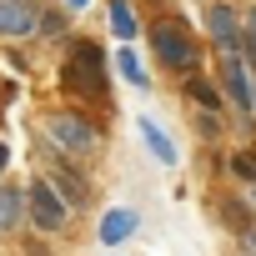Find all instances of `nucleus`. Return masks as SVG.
<instances>
[{
    "label": "nucleus",
    "instance_id": "1",
    "mask_svg": "<svg viewBox=\"0 0 256 256\" xmlns=\"http://www.w3.org/2000/svg\"><path fill=\"white\" fill-rule=\"evenodd\" d=\"M60 90L76 96V100L110 106V60H106L100 40H90V36H76L70 40L66 66H60Z\"/></svg>",
    "mask_w": 256,
    "mask_h": 256
},
{
    "label": "nucleus",
    "instance_id": "2",
    "mask_svg": "<svg viewBox=\"0 0 256 256\" xmlns=\"http://www.w3.org/2000/svg\"><path fill=\"white\" fill-rule=\"evenodd\" d=\"M146 40H151V60H156L161 70H171V76L201 70V46H196V36H191L181 20H161V26H151Z\"/></svg>",
    "mask_w": 256,
    "mask_h": 256
},
{
    "label": "nucleus",
    "instance_id": "3",
    "mask_svg": "<svg viewBox=\"0 0 256 256\" xmlns=\"http://www.w3.org/2000/svg\"><path fill=\"white\" fill-rule=\"evenodd\" d=\"M46 141L76 161H90L100 151V131H96V120H86L80 110H50L46 116Z\"/></svg>",
    "mask_w": 256,
    "mask_h": 256
},
{
    "label": "nucleus",
    "instance_id": "4",
    "mask_svg": "<svg viewBox=\"0 0 256 256\" xmlns=\"http://www.w3.org/2000/svg\"><path fill=\"white\" fill-rule=\"evenodd\" d=\"M26 221L36 231H46V236H60L70 226V206L50 186V176H30V186H26Z\"/></svg>",
    "mask_w": 256,
    "mask_h": 256
},
{
    "label": "nucleus",
    "instance_id": "5",
    "mask_svg": "<svg viewBox=\"0 0 256 256\" xmlns=\"http://www.w3.org/2000/svg\"><path fill=\"white\" fill-rule=\"evenodd\" d=\"M40 151H46V161H50V186L66 196V206H90V181H86V171L76 166V156H66V151H56L50 141H40Z\"/></svg>",
    "mask_w": 256,
    "mask_h": 256
},
{
    "label": "nucleus",
    "instance_id": "6",
    "mask_svg": "<svg viewBox=\"0 0 256 256\" xmlns=\"http://www.w3.org/2000/svg\"><path fill=\"white\" fill-rule=\"evenodd\" d=\"M206 36H211V46L221 50V56H241L246 50V26H241V16H236V6H206Z\"/></svg>",
    "mask_w": 256,
    "mask_h": 256
},
{
    "label": "nucleus",
    "instance_id": "7",
    "mask_svg": "<svg viewBox=\"0 0 256 256\" xmlns=\"http://www.w3.org/2000/svg\"><path fill=\"white\" fill-rule=\"evenodd\" d=\"M216 86H221L226 106H236V116H251V86H256V70H251L241 56H226V60H221Z\"/></svg>",
    "mask_w": 256,
    "mask_h": 256
},
{
    "label": "nucleus",
    "instance_id": "8",
    "mask_svg": "<svg viewBox=\"0 0 256 256\" xmlns=\"http://www.w3.org/2000/svg\"><path fill=\"white\" fill-rule=\"evenodd\" d=\"M40 26V10L30 0H0V40H30Z\"/></svg>",
    "mask_w": 256,
    "mask_h": 256
},
{
    "label": "nucleus",
    "instance_id": "9",
    "mask_svg": "<svg viewBox=\"0 0 256 256\" xmlns=\"http://www.w3.org/2000/svg\"><path fill=\"white\" fill-rule=\"evenodd\" d=\"M181 100H191V110H226V96H221V86L216 80H206V76H196V70H186L181 76Z\"/></svg>",
    "mask_w": 256,
    "mask_h": 256
},
{
    "label": "nucleus",
    "instance_id": "10",
    "mask_svg": "<svg viewBox=\"0 0 256 256\" xmlns=\"http://www.w3.org/2000/svg\"><path fill=\"white\" fill-rule=\"evenodd\" d=\"M136 131H141L146 151H151V156H156L166 171H171V166H181V146L166 136V126H156V116H141V120H136Z\"/></svg>",
    "mask_w": 256,
    "mask_h": 256
},
{
    "label": "nucleus",
    "instance_id": "11",
    "mask_svg": "<svg viewBox=\"0 0 256 256\" xmlns=\"http://www.w3.org/2000/svg\"><path fill=\"white\" fill-rule=\"evenodd\" d=\"M136 226H141V216L131 211V206H110L106 216H100V246H120V241H131L136 236Z\"/></svg>",
    "mask_w": 256,
    "mask_h": 256
},
{
    "label": "nucleus",
    "instance_id": "12",
    "mask_svg": "<svg viewBox=\"0 0 256 256\" xmlns=\"http://www.w3.org/2000/svg\"><path fill=\"white\" fill-rule=\"evenodd\" d=\"M26 226V186H0V236H16Z\"/></svg>",
    "mask_w": 256,
    "mask_h": 256
},
{
    "label": "nucleus",
    "instance_id": "13",
    "mask_svg": "<svg viewBox=\"0 0 256 256\" xmlns=\"http://www.w3.org/2000/svg\"><path fill=\"white\" fill-rule=\"evenodd\" d=\"M106 26H110L116 40H136L141 36V16H136L131 0H110V6H106Z\"/></svg>",
    "mask_w": 256,
    "mask_h": 256
},
{
    "label": "nucleus",
    "instance_id": "14",
    "mask_svg": "<svg viewBox=\"0 0 256 256\" xmlns=\"http://www.w3.org/2000/svg\"><path fill=\"white\" fill-rule=\"evenodd\" d=\"M116 70H120V80H126V86L151 90V70H146V60L131 50V40H120V50H116Z\"/></svg>",
    "mask_w": 256,
    "mask_h": 256
},
{
    "label": "nucleus",
    "instance_id": "15",
    "mask_svg": "<svg viewBox=\"0 0 256 256\" xmlns=\"http://www.w3.org/2000/svg\"><path fill=\"white\" fill-rule=\"evenodd\" d=\"M216 211H221V226H226V231H236V236L256 226V206H246V201H236V196H221V201H216Z\"/></svg>",
    "mask_w": 256,
    "mask_h": 256
},
{
    "label": "nucleus",
    "instance_id": "16",
    "mask_svg": "<svg viewBox=\"0 0 256 256\" xmlns=\"http://www.w3.org/2000/svg\"><path fill=\"white\" fill-rule=\"evenodd\" d=\"M231 176L246 181V186H256V151H236L231 156Z\"/></svg>",
    "mask_w": 256,
    "mask_h": 256
},
{
    "label": "nucleus",
    "instance_id": "17",
    "mask_svg": "<svg viewBox=\"0 0 256 256\" xmlns=\"http://www.w3.org/2000/svg\"><path fill=\"white\" fill-rule=\"evenodd\" d=\"M36 36H66V10H40Z\"/></svg>",
    "mask_w": 256,
    "mask_h": 256
},
{
    "label": "nucleus",
    "instance_id": "18",
    "mask_svg": "<svg viewBox=\"0 0 256 256\" xmlns=\"http://www.w3.org/2000/svg\"><path fill=\"white\" fill-rule=\"evenodd\" d=\"M241 26H246V50H241V60L256 70V6L246 10V20H241Z\"/></svg>",
    "mask_w": 256,
    "mask_h": 256
},
{
    "label": "nucleus",
    "instance_id": "19",
    "mask_svg": "<svg viewBox=\"0 0 256 256\" xmlns=\"http://www.w3.org/2000/svg\"><path fill=\"white\" fill-rule=\"evenodd\" d=\"M86 6H90V0H60V10H66V16H80Z\"/></svg>",
    "mask_w": 256,
    "mask_h": 256
},
{
    "label": "nucleus",
    "instance_id": "20",
    "mask_svg": "<svg viewBox=\"0 0 256 256\" xmlns=\"http://www.w3.org/2000/svg\"><path fill=\"white\" fill-rule=\"evenodd\" d=\"M6 166H10V146H6V141H0V171H6Z\"/></svg>",
    "mask_w": 256,
    "mask_h": 256
},
{
    "label": "nucleus",
    "instance_id": "21",
    "mask_svg": "<svg viewBox=\"0 0 256 256\" xmlns=\"http://www.w3.org/2000/svg\"><path fill=\"white\" fill-rule=\"evenodd\" d=\"M251 116H256V86H251Z\"/></svg>",
    "mask_w": 256,
    "mask_h": 256
},
{
    "label": "nucleus",
    "instance_id": "22",
    "mask_svg": "<svg viewBox=\"0 0 256 256\" xmlns=\"http://www.w3.org/2000/svg\"><path fill=\"white\" fill-rule=\"evenodd\" d=\"M251 206H256V186H251Z\"/></svg>",
    "mask_w": 256,
    "mask_h": 256
},
{
    "label": "nucleus",
    "instance_id": "23",
    "mask_svg": "<svg viewBox=\"0 0 256 256\" xmlns=\"http://www.w3.org/2000/svg\"><path fill=\"white\" fill-rule=\"evenodd\" d=\"M251 151H256V141H251Z\"/></svg>",
    "mask_w": 256,
    "mask_h": 256
}]
</instances>
